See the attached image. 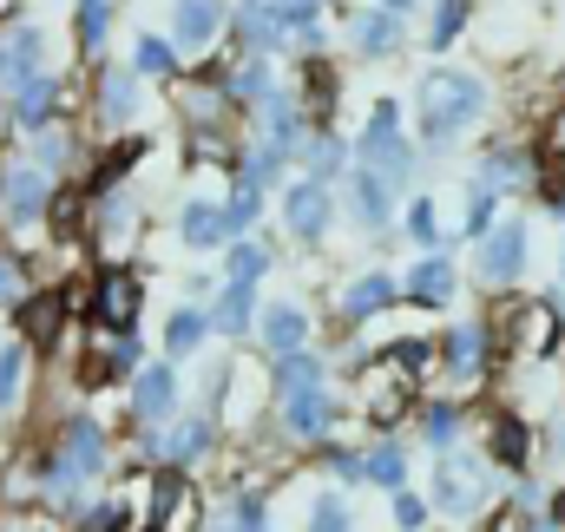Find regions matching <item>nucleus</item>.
<instances>
[{
	"label": "nucleus",
	"instance_id": "1",
	"mask_svg": "<svg viewBox=\"0 0 565 532\" xmlns=\"http://www.w3.org/2000/svg\"><path fill=\"white\" fill-rule=\"evenodd\" d=\"M480 113H487V86H480L473 73H434L422 86V119H427V138H434V145L460 138Z\"/></svg>",
	"mask_w": 565,
	"mask_h": 532
},
{
	"label": "nucleus",
	"instance_id": "2",
	"mask_svg": "<svg viewBox=\"0 0 565 532\" xmlns=\"http://www.w3.org/2000/svg\"><path fill=\"white\" fill-rule=\"evenodd\" d=\"M99 460H106V434H99V421H73L66 434H60V454H53V487L60 493H73L79 480H93L99 474Z\"/></svg>",
	"mask_w": 565,
	"mask_h": 532
},
{
	"label": "nucleus",
	"instance_id": "3",
	"mask_svg": "<svg viewBox=\"0 0 565 532\" xmlns=\"http://www.w3.org/2000/svg\"><path fill=\"white\" fill-rule=\"evenodd\" d=\"M487 493H493V487H487V467H480L473 454H447V460H440V474H434V507H440L447 520L473 513Z\"/></svg>",
	"mask_w": 565,
	"mask_h": 532
},
{
	"label": "nucleus",
	"instance_id": "4",
	"mask_svg": "<svg viewBox=\"0 0 565 532\" xmlns=\"http://www.w3.org/2000/svg\"><path fill=\"white\" fill-rule=\"evenodd\" d=\"M0 204H7V217H13V224L40 217V204H46V164L13 158V164L0 171Z\"/></svg>",
	"mask_w": 565,
	"mask_h": 532
},
{
	"label": "nucleus",
	"instance_id": "5",
	"mask_svg": "<svg viewBox=\"0 0 565 532\" xmlns=\"http://www.w3.org/2000/svg\"><path fill=\"white\" fill-rule=\"evenodd\" d=\"M93 316H99V329L126 336L132 316H139V276H132V269H106V276H99V296H93Z\"/></svg>",
	"mask_w": 565,
	"mask_h": 532
},
{
	"label": "nucleus",
	"instance_id": "6",
	"mask_svg": "<svg viewBox=\"0 0 565 532\" xmlns=\"http://www.w3.org/2000/svg\"><path fill=\"white\" fill-rule=\"evenodd\" d=\"M191 513H198V500L184 493V480L171 467L151 474V520H145V532H178V526H191Z\"/></svg>",
	"mask_w": 565,
	"mask_h": 532
},
{
	"label": "nucleus",
	"instance_id": "7",
	"mask_svg": "<svg viewBox=\"0 0 565 532\" xmlns=\"http://www.w3.org/2000/svg\"><path fill=\"white\" fill-rule=\"evenodd\" d=\"M520 264H526V231H520V224H500V231L480 237V269H487L493 283H513Z\"/></svg>",
	"mask_w": 565,
	"mask_h": 532
},
{
	"label": "nucleus",
	"instance_id": "8",
	"mask_svg": "<svg viewBox=\"0 0 565 532\" xmlns=\"http://www.w3.org/2000/svg\"><path fill=\"white\" fill-rule=\"evenodd\" d=\"M282 224H289L296 237H322V224H329V191H322V184H289V191H282Z\"/></svg>",
	"mask_w": 565,
	"mask_h": 532
},
{
	"label": "nucleus",
	"instance_id": "9",
	"mask_svg": "<svg viewBox=\"0 0 565 532\" xmlns=\"http://www.w3.org/2000/svg\"><path fill=\"white\" fill-rule=\"evenodd\" d=\"M282 421H289V434H296V440H322V434H329V421H335V401H329V389L289 395V401H282Z\"/></svg>",
	"mask_w": 565,
	"mask_h": 532
},
{
	"label": "nucleus",
	"instance_id": "10",
	"mask_svg": "<svg viewBox=\"0 0 565 532\" xmlns=\"http://www.w3.org/2000/svg\"><path fill=\"white\" fill-rule=\"evenodd\" d=\"M60 322H66V296H26V309H20V329H26V342L33 349H53L60 342Z\"/></svg>",
	"mask_w": 565,
	"mask_h": 532
},
{
	"label": "nucleus",
	"instance_id": "11",
	"mask_svg": "<svg viewBox=\"0 0 565 532\" xmlns=\"http://www.w3.org/2000/svg\"><path fill=\"white\" fill-rule=\"evenodd\" d=\"M132 369H139V336L126 329V336H113V342L86 362V382H93V389H106V382H119V375H132Z\"/></svg>",
	"mask_w": 565,
	"mask_h": 532
},
{
	"label": "nucleus",
	"instance_id": "12",
	"mask_svg": "<svg viewBox=\"0 0 565 532\" xmlns=\"http://www.w3.org/2000/svg\"><path fill=\"white\" fill-rule=\"evenodd\" d=\"M513 342H520L526 355H553V349H559V322H553V309H540V302L520 309V316H513Z\"/></svg>",
	"mask_w": 565,
	"mask_h": 532
},
{
	"label": "nucleus",
	"instance_id": "13",
	"mask_svg": "<svg viewBox=\"0 0 565 532\" xmlns=\"http://www.w3.org/2000/svg\"><path fill=\"white\" fill-rule=\"evenodd\" d=\"M480 349H487V336H480L473 322H460V329L447 336V375H454V382H480Z\"/></svg>",
	"mask_w": 565,
	"mask_h": 532
},
{
	"label": "nucleus",
	"instance_id": "14",
	"mask_svg": "<svg viewBox=\"0 0 565 532\" xmlns=\"http://www.w3.org/2000/svg\"><path fill=\"white\" fill-rule=\"evenodd\" d=\"M302 336H309V316H302V309H289V302L264 309V342H270L277 355H296V349H302Z\"/></svg>",
	"mask_w": 565,
	"mask_h": 532
},
{
	"label": "nucleus",
	"instance_id": "15",
	"mask_svg": "<svg viewBox=\"0 0 565 532\" xmlns=\"http://www.w3.org/2000/svg\"><path fill=\"white\" fill-rule=\"evenodd\" d=\"M33 60H40V33H33V26H13L7 46H0V73H7L13 86H26V79H33Z\"/></svg>",
	"mask_w": 565,
	"mask_h": 532
},
{
	"label": "nucleus",
	"instance_id": "16",
	"mask_svg": "<svg viewBox=\"0 0 565 532\" xmlns=\"http://www.w3.org/2000/svg\"><path fill=\"white\" fill-rule=\"evenodd\" d=\"M99 113H106L113 126L139 113V79H132V66H113V73H106V86H99Z\"/></svg>",
	"mask_w": 565,
	"mask_h": 532
},
{
	"label": "nucleus",
	"instance_id": "17",
	"mask_svg": "<svg viewBox=\"0 0 565 532\" xmlns=\"http://www.w3.org/2000/svg\"><path fill=\"white\" fill-rule=\"evenodd\" d=\"M53 99H60V86L33 73V79L13 93V119H20V126H46V119H53Z\"/></svg>",
	"mask_w": 565,
	"mask_h": 532
},
{
	"label": "nucleus",
	"instance_id": "18",
	"mask_svg": "<svg viewBox=\"0 0 565 532\" xmlns=\"http://www.w3.org/2000/svg\"><path fill=\"white\" fill-rule=\"evenodd\" d=\"M217 20H224L217 0H178V40H184V46H204V40L217 33Z\"/></svg>",
	"mask_w": 565,
	"mask_h": 532
},
{
	"label": "nucleus",
	"instance_id": "19",
	"mask_svg": "<svg viewBox=\"0 0 565 532\" xmlns=\"http://www.w3.org/2000/svg\"><path fill=\"white\" fill-rule=\"evenodd\" d=\"M237 33H244L250 53H270V46H277V13H270L264 0H244V7H237Z\"/></svg>",
	"mask_w": 565,
	"mask_h": 532
},
{
	"label": "nucleus",
	"instance_id": "20",
	"mask_svg": "<svg viewBox=\"0 0 565 532\" xmlns=\"http://www.w3.org/2000/svg\"><path fill=\"white\" fill-rule=\"evenodd\" d=\"M178 237H184L191 251L217 244V237H224V211H217V204H184V217H178Z\"/></svg>",
	"mask_w": 565,
	"mask_h": 532
},
{
	"label": "nucleus",
	"instance_id": "21",
	"mask_svg": "<svg viewBox=\"0 0 565 532\" xmlns=\"http://www.w3.org/2000/svg\"><path fill=\"white\" fill-rule=\"evenodd\" d=\"M402 407H408V382L402 375H369V421L375 427H388Z\"/></svg>",
	"mask_w": 565,
	"mask_h": 532
},
{
	"label": "nucleus",
	"instance_id": "22",
	"mask_svg": "<svg viewBox=\"0 0 565 532\" xmlns=\"http://www.w3.org/2000/svg\"><path fill=\"white\" fill-rule=\"evenodd\" d=\"M171 407V375L164 369H139V382H132V414L139 421H158Z\"/></svg>",
	"mask_w": 565,
	"mask_h": 532
},
{
	"label": "nucleus",
	"instance_id": "23",
	"mask_svg": "<svg viewBox=\"0 0 565 532\" xmlns=\"http://www.w3.org/2000/svg\"><path fill=\"white\" fill-rule=\"evenodd\" d=\"M408 289H415V302H447L454 296V269H447V257H427V264H415V276H408Z\"/></svg>",
	"mask_w": 565,
	"mask_h": 532
},
{
	"label": "nucleus",
	"instance_id": "24",
	"mask_svg": "<svg viewBox=\"0 0 565 532\" xmlns=\"http://www.w3.org/2000/svg\"><path fill=\"white\" fill-rule=\"evenodd\" d=\"M349 204H355V217H362L369 231H375V224H388V191H382L369 171H355V178H349Z\"/></svg>",
	"mask_w": 565,
	"mask_h": 532
},
{
	"label": "nucleus",
	"instance_id": "25",
	"mask_svg": "<svg viewBox=\"0 0 565 532\" xmlns=\"http://www.w3.org/2000/svg\"><path fill=\"white\" fill-rule=\"evenodd\" d=\"M388 296H395V283H388V276H362V283H349V289H342V316H355V322H362V316H375Z\"/></svg>",
	"mask_w": 565,
	"mask_h": 532
},
{
	"label": "nucleus",
	"instance_id": "26",
	"mask_svg": "<svg viewBox=\"0 0 565 532\" xmlns=\"http://www.w3.org/2000/svg\"><path fill=\"white\" fill-rule=\"evenodd\" d=\"M402 474H408V454H402L395 440H382L375 454H362V480H375V487H395V493H402Z\"/></svg>",
	"mask_w": 565,
	"mask_h": 532
},
{
	"label": "nucleus",
	"instance_id": "27",
	"mask_svg": "<svg viewBox=\"0 0 565 532\" xmlns=\"http://www.w3.org/2000/svg\"><path fill=\"white\" fill-rule=\"evenodd\" d=\"M309 389H322V362H309V355H282L277 369V395H309Z\"/></svg>",
	"mask_w": 565,
	"mask_h": 532
},
{
	"label": "nucleus",
	"instance_id": "28",
	"mask_svg": "<svg viewBox=\"0 0 565 532\" xmlns=\"http://www.w3.org/2000/svg\"><path fill=\"white\" fill-rule=\"evenodd\" d=\"M139 237V211H126V204H106V224H99V244H106V257H126V244Z\"/></svg>",
	"mask_w": 565,
	"mask_h": 532
},
{
	"label": "nucleus",
	"instance_id": "29",
	"mask_svg": "<svg viewBox=\"0 0 565 532\" xmlns=\"http://www.w3.org/2000/svg\"><path fill=\"white\" fill-rule=\"evenodd\" d=\"M395 40H402V13H369V20L355 26V46H362V53H388Z\"/></svg>",
	"mask_w": 565,
	"mask_h": 532
},
{
	"label": "nucleus",
	"instance_id": "30",
	"mask_svg": "<svg viewBox=\"0 0 565 532\" xmlns=\"http://www.w3.org/2000/svg\"><path fill=\"white\" fill-rule=\"evenodd\" d=\"M264 93H270V66H264V60H244V66L224 79V99H237V106H244V99H264Z\"/></svg>",
	"mask_w": 565,
	"mask_h": 532
},
{
	"label": "nucleus",
	"instance_id": "31",
	"mask_svg": "<svg viewBox=\"0 0 565 532\" xmlns=\"http://www.w3.org/2000/svg\"><path fill=\"white\" fill-rule=\"evenodd\" d=\"M526 447H533V440H526V421H513V414H500V421H493V460H507V467H520V460H526Z\"/></svg>",
	"mask_w": 565,
	"mask_h": 532
},
{
	"label": "nucleus",
	"instance_id": "32",
	"mask_svg": "<svg viewBox=\"0 0 565 532\" xmlns=\"http://www.w3.org/2000/svg\"><path fill=\"white\" fill-rule=\"evenodd\" d=\"M224 336H237V329H250V283H231L224 289V302H217V316H211Z\"/></svg>",
	"mask_w": 565,
	"mask_h": 532
},
{
	"label": "nucleus",
	"instance_id": "33",
	"mask_svg": "<svg viewBox=\"0 0 565 532\" xmlns=\"http://www.w3.org/2000/svg\"><path fill=\"white\" fill-rule=\"evenodd\" d=\"M204 447H211L204 421H184V427H171V434H164V454H171V460H198Z\"/></svg>",
	"mask_w": 565,
	"mask_h": 532
},
{
	"label": "nucleus",
	"instance_id": "34",
	"mask_svg": "<svg viewBox=\"0 0 565 532\" xmlns=\"http://www.w3.org/2000/svg\"><path fill=\"white\" fill-rule=\"evenodd\" d=\"M349 526H355V513L342 507V493H322L309 507V532H349Z\"/></svg>",
	"mask_w": 565,
	"mask_h": 532
},
{
	"label": "nucleus",
	"instance_id": "35",
	"mask_svg": "<svg viewBox=\"0 0 565 532\" xmlns=\"http://www.w3.org/2000/svg\"><path fill=\"white\" fill-rule=\"evenodd\" d=\"M164 342H171L178 355H191V349L204 342V316H198V309H178V316H171V329H164Z\"/></svg>",
	"mask_w": 565,
	"mask_h": 532
},
{
	"label": "nucleus",
	"instance_id": "36",
	"mask_svg": "<svg viewBox=\"0 0 565 532\" xmlns=\"http://www.w3.org/2000/svg\"><path fill=\"white\" fill-rule=\"evenodd\" d=\"M264 113H270V145H296V138H302V119H296V106H289V99H264Z\"/></svg>",
	"mask_w": 565,
	"mask_h": 532
},
{
	"label": "nucleus",
	"instance_id": "37",
	"mask_svg": "<svg viewBox=\"0 0 565 532\" xmlns=\"http://www.w3.org/2000/svg\"><path fill=\"white\" fill-rule=\"evenodd\" d=\"M250 217H257V191H250V184H237V198L224 204V237H244V231H250Z\"/></svg>",
	"mask_w": 565,
	"mask_h": 532
},
{
	"label": "nucleus",
	"instance_id": "38",
	"mask_svg": "<svg viewBox=\"0 0 565 532\" xmlns=\"http://www.w3.org/2000/svg\"><path fill=\"white\" fill-rule=\"evenodd\" d=\"M487 184H507V191L526 184V158H520V151H493V158H487Z\"/></svg>",
	"mask_w": 565,
	"mask_h": 532
},
{
	"label": "nucleus",
	"instance_id": "39",
	"mask_svg": "<svg viewBox=\"0 0 565 532\" xmlns=\"http://www.w3.org/2000/svg\"><path fill=\"white\" fill-rule=\"evenodd\" d=\"M264 269H270L264 244H237V251H231V283H257Z\"/></svg>",
	"mask_w": 565,
	"mask_h": 532
},
{
	"label": "nucleus",
	"instance_id": "40",
	"mask_svg": "<svg viewBox=\"0 0 565 532\" xmlns=\"http://www.w3.org/2000/svg\"><path fill=\"white\" fill-rule=\"evenodd\" d=\"M395 138H402V126H395V106H382V113L369 119V132H362V151L375 158V151H382V145H395Z\"/></svg>",
	"mask_w": 565,
	"mask_h": 532
},
{
	"label": "nucleus",
	"instance_id": "41",
	"mask_svg": "<svg viewBox=\"0 0 565 532\" xmlns=\"http://www.w3.org/2000/svg\"><path fill=\"white\" fill-rule=\"evenodd\" d=\"M277 145H257V151H250V164H244V184H250V191H264V184H270V178H277Z\"/></svg>",
	"mask_w": 565,
	"mask_h": 532
},
{
	"label": "nucleus",
	"instance_id": "42",
	"mask_svg": "<svg viewBox=\"0 0 565 532\" xmlns=\"http://www.w3.org/2000/svg\"><path fill=\"white\" fill-rule=\"evenodd\" d=\"M427 440H434V447H454V440H460V414H454V407H427V427H422Z\"/></svg>",
	"mask_w": 565,
	"mask_h": 532
},
{
	"label": "nucleus",
	"instance_id": "43",
	"mask_svg": "<svg viewBox=\"0 0 565 532\" xmlns=\"http://www.w3.org/2000/svg\"><path fill=\"white\" fill-rule=\"evenodd\" d=\"M460 26H467V0H440V13H434V46H447Z\"/></svg>",
	"mask_w": 565,
	"mask_h": 532
},
{
	"label": "nucleus",
	"instance_id": "44",
	"mask_svg": "<svg viewBox=\"0 0 565 532\" xmlns=\"http://www.w3.org/2000/svg\"><path fill=\"white\" fill-rule=\"evenodd\" d=\"M106 20H113V13H106V0H79V40H86V46H99V40H106Z\"/></svg>",
	"mask_w": 565,
	"mask_h": 532
},
{
	"label": "nucleus",
	"instance_id": "45",
	"mask_svg": "<svg viewBox=\"0 0 565 532\" xmlns=\"http://www.w3.org/2000/svg\"><path fill=\"white\" fill-rule=\"evenodd\" d=\"M388 369H402V382H415L427 369V342H395V355H388Z\"/></svg>",
	"mask_w": 565,
	"mask_h": 532
},
{
	"label": "nucleus",
	"instance_id": "46",
	"mask_svg": "<svg viewBox=\"0 0 565 532\" xmlns=\"http://www.w3.org/2000/svg\"><path fill=\"white\" fill-rule=\"evenodd\" d=\"M171 66H178V60H171V46H164V40H139V73L158 79V73H171Z\"/></svg>",
	"mask_w": 565,
	"mask_h": 532
},
{
	"label": "nucleus",
	"instance_id": "47",
	"mask_svg": "<svg viewBox=\"0 0 565 532\" xmlns=\"http://www.w3.org/2000/svg\"><path fill=\"white\" fill-rule=\"evenodd\" d=\"M132 158H139V145H119V151H113V158H106V164H99V178H93V184H99V191H106V184H119V178H126V164H132Z\"/></svg>",
	"mask_w": 565,
	"mask_h": 532
},
{
	"label": "nucleus",
	"instance_id": "48",
	"mask_svg": "<svg viewBox=\"0 0 565 532\" xmlns=\"http://www.w3.org/2000/svg\"><path fill=\"white\" fill-rule=\"evenodd\" d=\"M13 395H20V349H7V355H0V407H7Z\"/></svg>",
	"mask_w": 565,
	"mask_h": 532
},
{
	"label": "nucleus",
	"instance_id": "49",
	"mask_svg": "<svg viewBox=\"0 0 565 532\" xmlns=\"http://www.w3.org/2000/svg\"><path fill=\"white\" fill-rule=\"evenodd\" d=\"M309 113H329V66H309Z\"/></svg>",
	"mask_w": 565,
	"mask_h": 532
},
{
	"label": "nucleus",
	"instance_id": "50",
	"mask_svg": "<svg viewBox=\"0 0 565 532\" xmlns=\"http://www.w3.org/2000/svg\"><path fill=\"white\" fill-rule=\"evenodd\" d=\"M434 231H440V224H434V204H415V211H408V237L434 244Z\"/></svg>",
	"mask_w": 565,
	"mask_h": 532
},
{
	"label": "nucleus",
	"instance_id": "51",
	"mask_svg": "<svg viewBox=\"0 0 565 532\" xmlns=\"http://www.w3.org/2000/svg\"><path fill=\"white\" fill-rule=\"evenodd\" d=\"M237 526H244V532H264V500H257V493H244V500H237Z\"/></svg>",
	"mask_w": 565,
	"mask_h": 532
},
{
	"label": "nucleus",
	"instance_id": "52",
	"mask_svg": "<svg viewBox=\"0 0 565 532\" xmlns=\"http://www.w3.org/2000/svg\"><path fill=\"white\" fill-rule=\"evenodd\" d=\"M335 158H342V145L335 138H316V171H335Z\"/></svg>",
	"mask_w": 565,
	"mask_h": 532
},
{
	"label": "nucleus",
	"instance_id": "53",
	"mask_svg": "<svg viewBox=\"0 0 565 532\" xmlns=\"http://www.w3.org/2000/svg\"><path fill=\"white\" fill-rule=\"evenodd\" d=\"M395 520H402V526H422V500H408V493H395Z\"/></svg>",
	"mask_w": 565,
	"mask_h": 532
},
{
	"label": "nucleus",
	"instance_id": "54",
	"mask_svg": "<svg viewBox=\"0 0 565 532\" xmlns=\"http://www.w3.org/2000/svg\"><path fill=\"white\" fill-rule=\"evenodd\" d=\"M13 289H20V276H13V264H7V257H0V302H7Z\"/></svg>",
	"mask_w": 565,
	"mask_h": 532
},
{
	"label": "nucleus",
	"instance_id": "55",
	"mask_svg": "<svg viewBox=\"0 0 565 532\" xmlns=\"http://www.w3.org/2000/svg\"><path fill=\"white\" fill-rule=\"evenodd\" d=\"M553 520H559V526H565V493H559V500H553Z\"/></svg>",
	"mask_w": 565,
	"mask_h": 532
},
{
	"label": "nucleus",
	"instance_id": "56",
	"mask_svg": "<svg viewBox=\"0 0 565 532\" xmlns=\"http://www.w3.org/2000/svg\"><path fill=\"white\" fill-rule=\"evenodd\" d=\"M402 7H408V0H388V13H402Z\"/></svg>",
	"mask_w": 565,
	"mask_h": 532
},
{
	"label": "nucleus",
	"instance_id": "57",
	"mask_svg": "<svg viewBox=\"0 0 565 532\" xmlns=\"http://www.w3.org/2000/svg\"><path fill=\"white\" fill-rule=\"evenodd\" d=\"M559 447H565V434H559Z\"/></svg>",
	"mask_w": 565,
	"mask_h": 532
},
{
	"label": "nucleus",
	"instance_id": "58",
	"mask_svg": "<svg viewBox=\"0 0 565 532\" xmlns=\"http://www.w3.org/2000/svg\"><path fill=\"white\" fill-rule=\"evenodd\" d=\"M231 532H237V526H231Z\"/></svg>",
	"mask_w": 565,
	"mask_h": 532
}]
</instances>
